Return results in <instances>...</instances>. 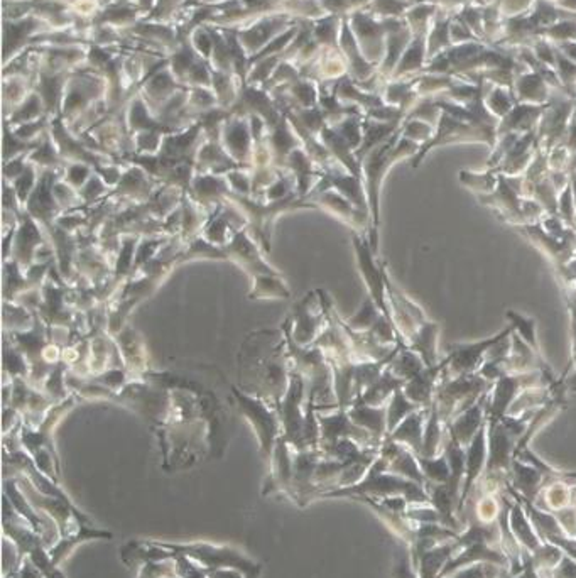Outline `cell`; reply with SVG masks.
Listing matches in <instances>:
<instances>
[{
    "instance_id": "1",
    "label": "cell",
    "mask_w": 576,
    "mask_h": 578,
    "mask_svg": "<svg viewBox=\"0 0 576 578\" xmlns=\"http://www.w3.org/2000/svg\"><path fill=\"white\" fill-rule=\"evenodd\" d=\"M108 82L102 73L87 65L73 71L65 90L61 117L67 125H73L99 102L107 100Z\"/></svg>"
},
{
    "instance_id": "2",
    "label": "cell",
    "mask_w": 576,
    "mask_h": 578,
    "mask_svg": "<svg viewBox=\"0 0 576 578\" xmlns=\"http://www.w3.org/2000/svg\"><path fill=\"white\" fill-rule=\"evenodd\" d=\"M349 22L364 56L372 65L381 67L385 56L387 35L401 29L402 26L406 24V19L374 18L366 11H359V12H353L351 16H349Z\"/></svg>"
},
{
    "instance_id": "3",
    "label": "cell",
    "mask_w": 576,
    "mask_h": 578,
    "mask_svg": "<svg viewBox=\"0 0 576 578\" xmlns=\"http://www.w3.org/2000/svg\"><path fill=\"white\" fill-rule=\"evenodd\" d=\"M299 20L301 19L289 14H269V16L247 20L242 26L230 28V29L237 33L239 41L244 46L247 54L254 56L262 51L276 36L284 33Z\"/></svg>"
},
{
    "instance_id": "4",
    "label": "cell",
    "mask_w": 576,
    "mask_h": 578,
    "mask_svg": "<svg viewBox=\"0 0 576 578\" xmlns=\"http://www.w3.org/2000/svg\"><path fill=\"white\" fill-rule=\"evenodd\" d=\"M50 31L51 28L36 14H28L19 19H4V65L11 63L16 56L31 48L37 36Z\"/></svg>"
},
{
    "instance_id": "5",
    "label": "cell",
    "mask_w": 576,
    "mask_h": 578,
    "mask_svg": "<svg viewBox=\"0 0 576 578\" xmlns=\"http://www.w3.org/2000/svg\"><path fill=\"white\" fill-rule=\"evenodd\" d=\"M232 391L242 415H245L247 420L250 421L252 426L256 428L264 450L272 448V441L280 432V415L267 406L265 400L250 396L247 392L239 391L237 387H232Z\"/></svg>"
},
{
    "instance_id": "6",
    "label": "cell",
    "mask_w": 576,
    "mask_h": 578,
    "mask_svg": "<svg viewBox=\"0 0 576 578\" xmlns=\"http://www.w3.org/2000/svg\"><path fill=\"white\" fill-rule=\"evenodd\" d=\"M353 246H355V254H357L359 267H360L362 278L366 281L367 288H368L370 298L377 305V308L383 312V315L392 321L391 308H389V303L385 299L387 289H385L384 267H377L375 265V263H374V256H372V247L359 234L353 235Z\"/></svg>"
},
{
    "instance_id": "7",
    "label": "cell",
    "mask_w": 576,
    "mask_h": 578,
    "mask_svg": "<svg viewBox=\"0 0 576 578\" xmlns=\"http://www.w3.org/2000/svg\"><path fill=\"white\" fill-rule=\"evenodd\" d=\"M220 142L230 154V158L239 162L241 166L249 159L254 158L256 142H254L249 117L232 114L222 127Z\"/></svg>"
},
{
    "instance_id": "8",
    "label": "cell",
    "mask_w": 576,
    "mask_h": 578,
    "mask_svg": "<svg viewBox=\"0 0 576 578\" xmlns=\"http://www.w3.org/2000/svg\"><path fill=\"white\" fill-rule=\"evenodd\" d=\"M338 46L347 59L349 76L359 87H364L374 76L379 75V67L372 65L362 53V50L357 43V37L350 28L349 18H343V22H342V33H340Z\"/></svg>"
},
{
    "instance_id": "9",
    "label": "cell",
    "mask_w": 576,
    "mask_h": 578,
    "mask_svg": "<svg viewBox=\"0 0 576 578\" xmlns=\"http://www.w3.org/2000/svg\"><path fill=\"white\" fill-rule=\"evenodd\" d=\"M313 295H308L296 306L295 312V325L291 327V340L299 347H310L316 342V337L321 335L323 329V316L327 312L320 299V306L313 310ZM291 323V320H289Z\"/></svg>"
},
{
    "instance_id": "10",
    "label": "cell",
    "mask_w": 576,
    "mask_h": 578,
    "mask_svg": "<svg viewBox=\"0 0 576 578\" xmlns=\"http://www.w3.org/2000/svg\"><path fill=\"white\" fill-rule=\"evenodd\" d=\"M510 333V330H506L490 340H485V342H480V344H473V345H456L454 347V353L448 357V364H450V370L454 376H467V374H471L480 359L484 357V353L489 351L490 347H495L499 345L507 335Z\"/></svg>"
},
{
    "instance_id": "11",
    "label": "cell",
    "mask_w": 576,
    "mask_h": 578,
    "mask_svg": "<svg viewBox=\"0 0 576 578\" xmlns=\"http://www.w3.org/2000/svg\"><path fill=\"white\" fill-rule=\"evenodd\" d=\"M546 106L516 104L506 117L499 123L497 138L504 134H527L538 131Z\"/></svg>"
},
{
    "instance_id": "12",
    "label": "cell",
    "mask_w": 576,
    "mask_h": 578,
    "mask_svg": "<svg viewBox=\"0 0 576 578\" xmlns=\"http://www.w3.org/2000/svg\"><path fill=\"white\" fill-rule=\"evenodd\" d=\"M509 480L516 491L521 492V495L536 503L544 486L548 484V475L540 469L514 458Z\"/></svg>"
},
{
    "instance_id": "13",
    "label": "cell",
    "mask_w": 576,
    "mask_h": 578,
    "mask_svg": "<svg viewBox=\"0 0 576 578\" xmlns=\"http://www.w3.org/2000/svg\"><path fill=\"white\" fill-rule=\"evenodd\" d=\"M312 203H313V207H323V209L332 211L333 215L340 217L342 220H345L347 224L359 228V230H362L367 224L362 218L366 211L359 210L350 200H347L342 193H338L336 190L316 193Z\"/></svg>"
},
{
    "instance_id": "14",
    "label": "cell",
    "mask_w": 576,
    "mask_h": 578,
    "mask_svg": "<svg viewBox=\"0 0 576 578\" xmlns=\"http://www.w3.org/2000/svg\"><path fill=\"white\" fill-rule=\"evenodd\" d=\"M514 97L517 104H534L546 106L551 97V87L542 80L538 73L525 70L516 76Z\"/></svg>"
},
{
    "instance_id": "15",
    "label": "cell",
    "mask_w": 576,
    "mask_h": 578,
    "mask_svg": "<svg viewBox=\"0 0 576 578\" xmlns=\"http://www.w3.org/2000/svg\"><path fill=\"white\" fill-rule=\"evenodd\" d=\"M43 244V237L35 218L26 211L20 218V227L16 232V246H12V259L18 264L31 265L37 247Z\"/></svg>"
},
{
    "instance_id": "16",
    "label": "cell",
    "mask_w": 576,
    "mask_h": 578,
    "mask_svg": "<svg viewBox=\"0 0 576 578\" xmlns=\"http://www.w3.org/2000/svg\"><path fill=\"white\" fill-rule=\"evenodd\" d=\"M144 19L146 14L138 7L119 0H112L108 5H105L102 12L91 22V26H108L119 31H125Z\"/></svg>"
},
{
    "instance_id": "17",
    "label": "cell",
    "mask_w": 576,
    "mask_h": 578,
    "mask_svg": "<svg viewBox=\"0 0 576 578\" xmlns=\"http://www.w3.org/2000/svg\"><path fill=\"white\" fill-rule=\"evenodd\" d=\"M509 525H510V531L516 536V540L523 546L524 550H527L531 555L536 553V550L542 544V540L540 534L536 533L534 526L531 523L525 509L519 501H516L512 497V504H510V514H509Z\"/></svg>"
},
{
    "instance_id": "18",
    "label": "cell",
    "mask_w": 576,
    "mask_h": 578,
    "mask_svg": "<svg viewBox=\"0 0 576 578\" xmlns=\"http://www.w3.org/2000/svg\"><path fill=\"white\" fill-rule=\"evenodd\" d=\"M482 426H484V400L469 408L467 411L460 413L454 418V423H450L446 428H448V433L462 447L467 448Z\"/></svg>"
},
{
    "instance_id": "19",
    "label": "cell",
    "mask_w": 576,
    "mask_h": 578,
    "mask_svg": "<svg viewBox=\"0 0 576 578\" xmlns=\"http://www.w3.org/2000/svg\"><path fill=\"white\" fill-rule=\"evenodd\" d=\"M413 31L409 29L407 22L402 26L401 29L392 31L387 35V41H385V56L379 67V75L384 78L385 82L391 80L392 73L398 68L399 61H401L402 54L407 50V46L413 41Z\"/></svg>"
},
{
    "instance_id": "20",
    "label": "cell",
    "mask_w": 576,
    "mask_h": 578,
    "mask_svg": "<svg viewBox=\"0 0 576 578\" xmlns=\"http://www.w3.org/2000/svg\"><path fill=\"white\" fill-rule=\"evenodd\" d=\"M428 36H414L407 50L402 54L398 68L392 73L391 80H401L421 75L428 65V48H426Z\"/></svg>"
},
{
    "instance_id": "21",
    "label": "cell",
    "mask_w": 576,
    "mask_h": 578,
    "mask_svg": "<svg viewBox=\"0 0 576 578\" xmlns=\"http://www.w3.org/2000/svg\"><path fill=\"white\" fill-rule=\"evenodd\" d=\"M387 439L401 443L419 455L424 439V409L411 413L392 433H389Z\"/></svg>"
},
{
    "instance_id": "22",
    "label": "cell",
    "mask_w": 576,
    "mask_h": 578,
    "mask_svg": "<svg viewBox=\"0 0 576 578\" xmlns=\"http://www.w3.org/2000/svg\"><path fill=\"white\" fill-rule=\"evenodd\" d=\"M353 408L349 409V416L351 421L367 430L374 439L381 441L387 432V409L383 406H367V404L353 403Z\"/></svg>"
},
{
    "instance_id": "23",
    "label": "cell",
    "mask_w": 576,
    "mask_h": 578,
    "mask_svg": "<svg viewBox=\"0 0 576 578\" xmlns=\"http://www.w3.org/2000/svg\"><path fill=\"white\" fill-rule=\"evenodd\" d=\"M454 16V12H450V11L443 9V7L438 9L437 16L433 19L431 28H430V33H428V37H426L428 61L454 46L452 36H450V26H452Z\"/></svg>"
},
{
    "instance_id": "24",
    "label": "cell",
    "mask_w": 576,
    "mask_h": 578,
    "mask_svg": "<svg viewBox=\"0 0 576 578\" xmlns=\"http://www.w3.org/2000/svg\"><path fill=\"white\" fill-rule=\"evenodd\" d=\"M458 551V544L454 542L438 544L435 548L422 553L419 558L418 575L419 578H439L446 563Z\"/></svg>"
},
{
    "instance_id": "25",
    "label": "cell",
    "mask_w": 576,
    "mask_h": 578,
    "mask_svg": "<svg viewBox=\"0 0 576 578\" xmlns=\"http://www.w3.org/2000/svg\"><path fill=\"white\" fill-rule=\"evenodd\" d=\"M35 78L22 75L4 76V117H9L35 91Z\"/></svg>"
},
{
    "instance_id": "26",
    "label": "cell",
    "mask_w": 576,
    "mask_h": 578,
    "mask_svg": "<svg viewBox=\"0 0 576 578\" xmlns=\"http://www.w3.org/2000/svg\"><path fill=\"white\" fill-rule=\"evenodd\" d=\"M190 190L194 194V198L201 200L203 203L218 202V200L228 198L232 194L227 179H224L220 176L209 175V173H200V175L194 176L192 185H190Z\"/></svg>"
},
{
    "instance_id": "27",
    "label": "cell",
    "mask_w": 576,
    "mask_h": 578,
    "mask_svg": "<svg viewBox=\"0 0 576 578\" xmlns=\"http://www.w3.org/2000/svg\"><path fill=\"white\" fill-rule=\"evenodd\" d=\"M342 22H343V18H338V16H333V14L313 19L312 26H313L314 41L321 48H338L340 33H342Z\"/></svg>"
},
{
    "instance_id": "28",
    "label": "cell",
    "mask_w": 576,
    "mask_h": 578,
    "mask_svg": "<svg viewBox=\"0 0 576 578\" xmlns=\"http://www.w3.org/2000/svg\"><path fill=\"white\" fill-rule=\"evenodd\" d=\"M501 511H502V492L501 494H480V497L473 501L469 518L477 519L478 523H484V525H493L499 521Z\"/></svg>"
},
{
    "instance_id": "29",
    "label": "cell",
    "mask_w": 576,
    "mask_h": 578,
    "mask_svg": "<svg viewBox=\"0 0 576 578\" xmlns=\"http://www.w3.org/2000/svg\"><path fill=\"white\" fill-rule=\"evenodd\" d=\"M439 5L433 4V2H419L414 4L407 12H406V22L409 26V29L413 31V36H428L431 22L437 16Z\"/></svg>"
},
{
    "instance_id": "30",
    "label": "cell",
    "mask_w": 576,
    "mask_h": 578,
    "mask_svg": "<svg viewBox=\"0 0 576 578\" xmlns=\"http://www.w3.org/2000/svg\"><path fill=\"white\" fill-rule=\"evenodd\" d=\"M46 115H48V112H46L43 99L36 91H33L9 117H5V123L11 127H18L20 123H33V121L43 119Z\"/></svg>"
},
{
    "instance_id": "31",
    "label": "cell",
    "mask_w": 576,
    "mask_h": 578,
    "mask_svg": "<svg viewBox=\"0 0 576 578\" xmlns=\"http://www.w3.org/2000/svg\"><path fill=\"white\" fill-rule=\"evenodd\" d=\"M485 107L489 108L490 114L495 115L499 121H502L507 114L517 104L514 91L506 87H497L487 82L485 90Z\"/></svg>"
},
{
    "instance_id": "32",
    "label": "cell",
    "mask_w": 576,
    "mask_h": 578,
    "mask_svg": "<svg viewBox=\"0 0 576 578\" xmlns=\"http://www.w3.org/2000/svg\"><path fill=\"white\" fill-rule=\"evenodd\" d=\"M421 409V406L416 403H413L401 389H398L394 394H392V400H391V404L387 408V433H392L402 421L406 420L411 413L418 411Z\"/></svg>"
},
{
    "instance_id": "33",
    "label": "cell",
    "mask_w": 576,
    "mask_h": 578,
    "mask_svg": "<svg viewBox=\"0 0 576 578\" xmlns=\"http://www.w3.org/2000/svg\"><path fill=\"white\" fill-rule=\"evenodd\" d=\"M563 557L564 553L559 546L551 542H542L541 546L533 555V563L541 578H549L551 572L558 566L559 561L563 560Z\"/></svg>"
},
{
    "instance_id": "34",
    "label": "cell",
    "mask_w": 576,
    "mask_h": 578,
    "mask_svg": "<svg viewBox=\"0 0 576 578\" xmlns=\"http://www.w3.org/2000/svg\"><path fill=\"white\" fill-rule=\"evenodd\" d=\"M418 462L421 471L426 477V482H433V484H448L450 482L452 469H450L448 458L445 454L431 456V458L418 455Z\"/></svg>"
},
{
    "instance_id": "35",
    "label": "cell",
    "mask_w": 576,
    "mask_h": 578,
    "mask_svg": "<svg viewBox=\"0 0 576 578\" xmlns=\"http://www.w3.org/2000/svg\"><path fill=\"white\" fill-rule=\"evenodd\" d=\"M252 284L250 298H289L291 293L288 286L280 281V274L256 278Z\"/></svg>"
},
{
    "instance_id": "36",
    "label": "cell",
    "mask_w": 576,
    "mask_h": 578,
    "mask_svg": "<svg viewBox=\"0 0 576 578\" xmlns=\"http://www.w3.org/2000/svg\"><path fill=\"white\" fill-rule=\"evenodd\" d=\"M413 5H414L413 2H406V0H372L364 11L372 14L374 18H404Z\"/></svg>"
},
{
    "instance_id": "37",
    "label": "cell",
    "mask_w": 576,
    "mask_h": 578,
    "mask_svg": "<svg viewBox=\"0 0 576 578\" xmlns=\"http://www.w3.org/2000/svg\"><path fill=\"white\" fill-rule=\"evenodd\" d=\"M540 36L553 44H563L576 41V19H563L553 26L542 28Z\"/></svg>"
},
{
    "instance_id": "38",
    "label": "cell",
    "mask_w": 576,
    "mask_h": 578,
    "mask_svg": "<svg viewBox=\"0 0 576 578\" xmlns=\"http://www.w3.org/2000/svg\"><path fill=\"white\" fill-rule=\"evenodd\" d=\"M372 0H318L325 14H333L338 18H349L353 12L364 11Z\"/></svg>"
},
{
    "instance_id": "39",
    "label": "cell",
    "mask_w": 576,
    "mask_h": 578,
    "mask_svg": "<svg viewBox=\"0 0 576 578\" xmlns=\"http://www.w3.org/2000/svg\"><path fill=\"white\" fill-rule=\"evenodd\" d=\"M36 168L37 166H36L35 162L29 161L28 166H26V170L22 171V175L18 176L12 181V188H14V192L18 194V202L20 205H26L28 200H29V196L35 192L36 185H37V179H36L37 171H36Z\"/></svg>"
},
{
    "instance_id": "40",
    "label": "cell",
    "mask_w": 576,
    "mask_h": 578,
    "mask_svg": "<svg viewBox=\"0 0 576 578\" xmlns=\"http://www.w3.org/2000/svg\"><path fill=\"white\" fill-rule=\"evenodd\" d=\"M188 0H156L153 12L144 20L153 22H175Z\"/></svg>"
},
{
    "instance_id": "41",
    "label": "cell",
    "mask_w": 576,
    "mask_h": 578,
    "mask_svg": "<svg viewBox=\"0 0 576 578\" xmlns=\"http://www.w3.org/2000/svg\"><path fill=\"white\" fill-rule=\"evenodd\" d=\"M190 43H192L194 51L200 54L203 59H207V61L211 59L213 48H215V37H213L209 24H201V26L194 28L190 35Z\"/></svg>"
},
{
    "instance_id": "42",
    "label": "cell",
    "mask_w": 576,
    "mask_h": 578,
    "mask_svg": "<svg viewBox=\"0 0 576 578\" xmlns=\"http://www.w3.org/2000/svg\"><path fill=\"white\" fill-rule=\"evenodd\" d=\"M555 70L558 73L559 82L563 88L576 97V63L572 61L570 58H566L564 54L561 53L558 50L556 54V67Z\"/></svg>"
},
{
    "instance_id": "43",
    "label": "cell",
    "mask_w": 576,
    "mask_h": 578,
    "mask_svg": "<svg viewBox=\"0 0 576 578\" xmlns=\"http://www.w3.org/2000/svg\"><path fill=\"white\" fill-rule=\"evenodd\" d=\"M502 568L504 566L484 561V563H475L470 566H463L454 574H450L446 578H497L501 575Z\"/></svg>"
},
{
    "instance_id": "44",
    "label": "cell",
    "mask_w": 576,
    "mask_h": 578,
    "mask_svg": "<svg viewBox=\"0 0 576 578\" xmlns=\"http://www.w3.org/2000/svg\"><path fill=\"white\" fill-rule=\"evenodd\" d=\"M406 516L418 523V525H426V523H439V514L433 504H409ZM441 525V523H439Z\"/></svg>"
},
{
    "instance_id": "45",
    "label": "cell",
    "mask_w": 576,
    "mask_h": 578,
    "mask_svg": "<svg viewBox=\"0 0 576 578\" xmlns=\"http://www.w3.org/2000/svg\"><path fill=\"white\" fill-rule=\"evenodd\" d=\"M536 0H495V4L499 5L501 12L504 18H516V16H523L533 11Z\"/></svg>"
},
{
    "instance_id": "46",
    "label": "cell",
    "mask_w": 576,
    "mask_h": 578,
    "mask_svg": "<svg viewBox=\"0 0 576 578\" xmlns=\"http://www.w3.org/2000/svg\"><path fill=\"white\" fill-rule=\"evenodd\" d=\"M392 578H419L418 570H416V566L413 563L411 551H409L407 546L396 558L394 568H392Z\"/></svg>"
},
{
    "instance_id": "47",
    "label": "cell",
    "mask_w": 576,
    "mask_h": 578,
    "mask_svg": "<svg viewBox=\"0 0 576 578\" xmlns=\"http://www.w3.org/2000/svg\"><path fill=\"white\" fill-rule=\"evenodd\" d=\"M90 164L85 162H71L67 170V183L75 188H80L87 185L88 179L93 176Z\"/></svg>"
},
{
    "instance_id": "48",
    "label": "cell",
    "mask_w": 576,
    "mask_h": 578,
    "mask_svg": "<svg viewBox=\"0 0 576 578\" xmlns=\"http://www.w3.org/2000/svg\"><path fill=\"white\" fill-rule=\"evenodd\" d=\"M531 50L534 51L536 58H538L541 63H544V65H548V67H551V68L556 67V54H558L556 44L549 43V41L544 39V37H540V39L533 44Z\"/></svg>"
},
{
    "instance_id": "49",
    "label": "cell",
    "mask_w": 576,
    "mask_h": 578,
    "mask_svg": "<svg viewBox=\"0 0 576 578\" xmlns=\"http://www.w3.org/2000/svg\"><path fill=\"white\" fill-rule=\"evenodd\" d=\"M450 36H452V43L454 44H463V43H470V41H480L477 36L473 35L470 28L462 19L456 18V16H454L452 26H450Z\"/></svg>"
},
{
    "instance_id": "50",
    "label": "cell",
    "mask_w": 576,
    "mask_h": 578,
    "mask_svg": "<svg viewBox=\"0 0 576 578\" xmlns=\"http://www.w3.org/2000/svg\"><path fill=\"white\" fill-rule=\"evenodd\" d=\"M136 242L138 239H125L122 242V250H121V257L117 263V276H125L127 271L134 265V252H136Z\"/></svg>"
},
{
    "instance_id": "51",
    "label": "cell",
    "mask_w": 576,
    "mask_h": 578,
    "mask_svg": "<svg viewBox=\"0 0 576 578\" xmlns=\"http://www.w3.org/2000/svg\"><path fill=\"white\" fill-rule=\"evenodd\" d=\"M549 578H576V560L564 555L558 566L551 572Z\"/></svg>"
},
{
    "instance_id": "52",
    "label": "cell",
    "mask_w": 576,
    "mask_h": 578,
    "mask_svg": "<svg viewBox=\"0 0 576 578\" xmlns=\"http://www.w3.org/2000/svg\"><path fill=\"white\" fill-rule=\"evenodd\" d=\"M551 543L556 544L564 555H568L570 558L576 560V538L575 536H568V534H559V536H555L551 540H548Z\"/></svg>"
},
{
    "instance_id": "53",
    "label": "cell",
    "mask_w": 576,
    "mask_h": 578,
    "mask_svg": "<svg viewBox=\"0 0 576 578\" xmlns=\"http://www.w3.org/2000/svg\"><path fill=\"white\" fill-rule=\"evenodd\" d=\"M119 2H125V4H130V5L138 7L139 11L146 14V18L153 12V9L156 5V0H119Z\"/></svg>"
},
{
    "instance_id": "54",
    "label": "cell",
    "mask_w": 576,
    "mask_h": 578,
    "mask_svg": "<svg viewBox=\"0 0 576 578\" xmlns=\"http://www.w3.org/2000/svg\"><path fill=\"white\" fill-rule=\"evenodd\" d=\"M561 53L564 54L566 58H570L572 61L576 63V41H572V43H563V44H556Z\"/></svg>"
},
{
    "instance_id": "55",
    "label": "cell",
    "mask_w": 576,
    "mask_h": 578,
    "mask_svg": "<svg viewBox=\"0 0 576 578\" xmlns=\"http://www.w3.org/2000/svg\"><path fill=\"white\" fill-rule=\"evenodd\" d=\"M497 578H521V577H517V575H512L509 568H502V572H501V575H499V577Z\"/></svg>"
}]
</instances>
